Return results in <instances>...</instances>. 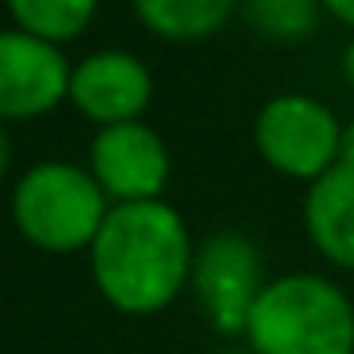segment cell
I'll return each instance as SVG.
<instances>
[{
  "mask_svg": "<svg viewBox=\"0 0 354 354\" xmlns=\"http://www.w3.org/2000/svg\"><path fill=\"white\" fill-rule=\"evenodd\" d=\"M324 12H331V16L339 19V24L354 27V0H320Z\"/></svg>",
  "mask_w": 354,
  "mask_h": 354,
  "instance_id": "4fadbf2b",
  "label": "cell"
},
{
  "mask_svg": "<svg viewBox=\"0 0 354 354\" xmlns=\"http://www.w3.org/2000/svg\"><path fill=\"white\" fill-rule=\"evenodd\" d=\"M19 31L42 42H69L92 24L95 0H4Z\"/></svg>",
  "mask_w": 354,
  "mask_h": 354,
  "instance_id": "8fae6325",
  "label": "cell"
},
{
  "mask_svg": "<svg viewBox=\"0 0 354 354\" xmlns=\"http://www.w3.org/2000/svg\"><path fill=\"white\" fill-rule=\"evenodd\" d=\"M8 164H12V141H8V133H4V122H0V179H4Z\"/></svg>",
  "mask_w": 354,
  "mask_h": 354,
  "instance_id": "9a60e30c",
  "label": "cell"
},
{
  "mask_svg": "<svg viewBox=\"0 0 354 354\" xmlns=\"http://www.w3.org/2000/svg\"><path fill=\"white\" fill-rule=\"evenodd\" d=\"M191 274L209 324L221 335H244L263 293V263L252 240L240 232H214L194 255Z\"/></svg>",
  "mask_w": 354,
  "mask_h": 354,
  "instance_id": "5b68a950",
  "label": "cell"
},
{
  "mask_svg": "<svg viewBox=\"0 0 354 354\" xmlns=\"http://www.w3.org/2000/svg\"><path fill=\"white\" fill-rule=\"evenodd\" d=\"M232 354H255V351H232Z\"/></svg>",
  "mask_w": 354,
  "mask_h": 354,
  "instance_id": "e0dca14e",
  "label": "cell"
},
{
  "mask_svg": "<svg viewBox=\"0 0 354 354\" xmlns=\"http://www.w3.org/2000/svg\"><path fill=\"white\" fill-rule=\"evenodd\" d=\"M69 100L80 107V115L100 122V130L138 122L141 111L153 100V77L133 54L103 50L73 69Z\"/></svg>",
  "mask_w": 354,
  "mask_h": 354,
  "instance_id": "ba28073f",
  "label": "cell"
},
{
  "mask_svg": "<svg viewBox=\"0 0 354 354\" xmlns=\"http://www.w3.org/2000/svg\"><path fill=\"white\" fill-rule=\"evenodd\" d=\"M343 126L313 95H274L255 118V149L274 171L320 179L339 164Z\"/></svg>",
  "mask_w": 354,
  "mask_h": 354,
  "instance_id": "277c9868",
  "label": "cell"
},
{
  "mask_svg": "<svg viewBox=\"0 0 354 354\" xmlns=\"http://www.w3.org/2000/svg\"><path fill=\"white\" fill-rule=\"evenodd\" d=\"M236 0H133L138 19L171 42H194L221 31Z\"/></svg>",
  "mask_w": 354,
  "mask_h": 354,
  "instance_id": "30bf717a",
  "label": "cell"
},
{
  "mask_svg": "<svg viewBox=\"0 0 354 354\" xmlns=\"http://www.w3.org/2000/svg\"><path fill=\"white\" fill-rule=\"evenodd\" d=\"M92 176L107 198L122 202H156L168 183V149L160 133L145 122L107 126L92 141Z\"/></svg>",
  "mask_w": 354,
  "mask_h": 354,
  "instance_id": "52a82bcc",
  "label": "cell"
},
{
  "mask_svg": "<svg viewBox=\"0 0 354 354\" xmlns=\"http://www.w3.org/2000/svg\"><path fill=\"white\" fill-rule=\"evenodd\" d=\"M305 229L324 259L354 270V171L335 164L305 194Z\"/></svg>",
  "mask_w": 354,
  "mask_h": 354,
  "instance_id": "9c48e42d",
  "label": "cell"
},
{
  "mask_svg": "<svg viewBox=\"0 0 354 354\" xmlns=\"http://www.w3.org/2000/svg\"><path fill=\"white\" fill-rule=\"evenodd\" d=\"M73 69L54 42L27 31H0V122L39 118L69 95Z\"/></svg>",
  "mask_w": 354,
  "mask_h": 354,
  "instance_id": "8992f818",
  "label": "cell"
},
{
  "mask_svg": "<svg viewBox=\"0 0 354 354\" xmlns=\"http://www.w3.org/2000/svg\"><path fill=\"white\" fill-rule=\"evenodd\" d=\"M88 252L100 293L130 316L171 305L194 270L191 232L160 198L115 206Z\"/></svg>",
  "mask_w": 354,
  "mask_h": 354,
  "instance_id": "6da1fadb",
  "label": "cell"
},
{
  "mask_svg": "<svg viewBox=\"0 0 354 354\" xmlns=\"http://www.w3.org/2000/svg\"><path fill=\"white\" fill-rule=\"evenodd\" d=\"M107 214V194L95 176L65 160L35 164L12 194V217L19 232L46 252L92 248Z\"/></svg>",
  "mask_w": 354,
  "mask_h": 354,
  "instance_id": "3957f363",
  "label": "cell"
},
{
  "mask_svg": "<svg viewBox=\"0 0 354 354\" xmlns=\"http://www.w3.org/2000/svg\"><path fill=\"white\" fill-rule=\"evenodd\" d=\"M320 8V0H240L244 19L274 42H297L313 35Z\"/></svg>",
  "mask_w": 354,
  "mask_h": 354,
  "instance_id": "7c38bea8",
  "label": "cell"
},
{
  "mask_svg": "<svg viewBox=\"0 0 354 354\" xmlns=\"http://www.w3.org/2000/svg\"><path fill=\"white\" fill-rule=\"evenodd\" d=\"M339 164L354 171V122L343 126V145H339Z\"/></svg>",
  "mask_w": 354,
  "mask_h": 354,
  "instance_id": "5bb4252c",
  "label": "cell"
},
{
  "mask_svg": "<svg viewBox=\"0 0 354 354\" xmlns=\"http://www.w3.org/2000/svg\"><path fill=\"white\" fill-rule=\"evenodd\" d=\"M244 335L255 354H354V305L320 274H286L263 286Z\"/></svg>",
  "mask_w": 354,
  "mask_h": 354,
  "instance_id": "7a4b0ae2",
  "label": "cell"
},
{
  "mask_svg": "<svg viewBox=\"0 0 354 354\" xmlns=\"http://www.w3.org/2000/svg\"><path fill=\"white\" fill-rule=\"evenodd\" d=\"M343 77H346V84L354 88V42L346 46V54H343Z\"/></svg>",
  "mask_w": 354,
  "mask_h": 354,
  "instance_id": "2e32d148",
  "label": "cell"
}]
</instances>
